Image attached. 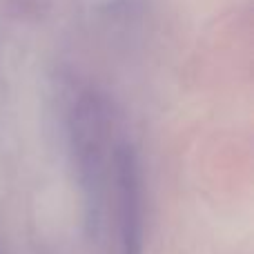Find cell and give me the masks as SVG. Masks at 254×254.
Masks as SVG:
<instances>
[{
    "label": "cell",
    "instance_id": "6da1fadb",
    "mask_svg": "<svg viewBox=\"0 0 254 254\" xmlns=\"http://www.w3.org/2000/svg\"><path fill=\"white\" fill-rule=\"evenodd\" d=\"M119 198H121V237L123 254H140L143 250V196L136 158L129 149L119 156Z\"/></svg>",
    "mask_w": 254,
    "mask_h": 254
}]
</instances>
